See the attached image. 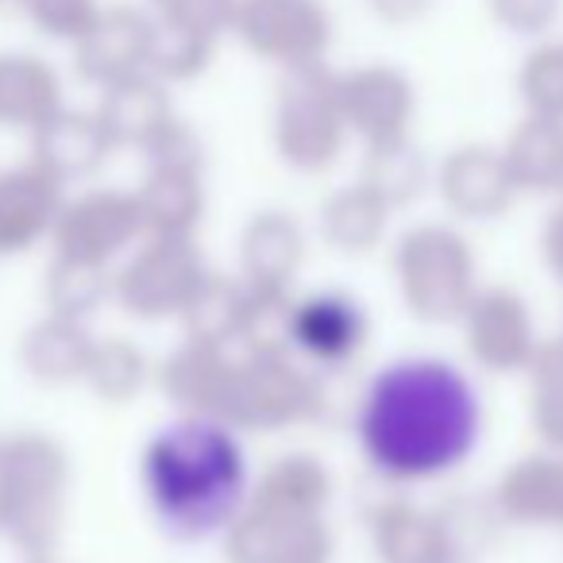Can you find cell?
Listing matches in <instances>:
<instances>
[{
	"instance_id": "6da1fadb",
	"label": "cell",
	"mask_w": 563,
	"mask_h": 563,
	"mask_svg": "<svg viewBox=\"0 0 563 563\" xmlns=\"http://www.w3.org/2000/svg\"><path fill=\"white\" fill-rule=\"evenodd\" d=\"M352 429L378 478L417 486L452 475L478 452L486 409L478 386L452 360L401 355L367 378Z\"/></svg>"
},
{
	"instance_id": "7a4b0ae2",
	"label": "cell",
	"mask_w": 563,
	"mask_h": 563,
	"mask_svg": "<svg viewBox=\"0 0 563 563\" xmlns=\"http://www.w3.org/2000/svg\"><path fill=\"white\" fill-rule=\"evenodd\" d=\"M140 486L155 525L170 540L232 532L251 501L243 440L217 417L178 413L143 444Z\"/></svg>"
},
{
	"instance_id": "3957f363",
	"label": "cell",
	"mask_w": 563,
	"mask_h": 563,
	"mask_svg": "<svg viewBox=\"0 0 563 563\" xmlns=\"http://www.w3.org/2000/svg\"><path fill=\"white\" fill-rule=\"evenodd\" d=\"M70 494L66 448L47 432L0 440V532L16 548L43 555L58 540Z\"/></svg>"
},
{
	"instance_id": "277c9868",
	"label": "cell",
	"mask_w": 563,
	"mask_h": 563,
	"mask_svg": "<svg viewBox=\"0 0 563 563\" xmlns=\"http://www.w3.org/2000/svg\"><path fill=\"white\" fill-rule=\"evenodd\" d=\"M324 409L321 375L309 371L290 347H235L228 363L217 421L240 429H290Z\"/></svg>"
},
{
	"instance_id": "5b68a950",
	"label": "cell",
	"mask_w": 563,
	"mask_h": 563,
	"mask_svg": "<svg viewBox=\"0 0 563 563\" xmlns=\"http://www.w3.org/2000/svg\"><path fill=\"white\" fill-rule=\"evenodd\" d=\"M401 306L421 324H460L478 294V263L467 235L452 224H417L394 247Z\"/></svg>"
},
{
	"instance_id": "8992f818",
	"label": "cell",
	"mask_w": 563,
	"mask_h": 563,
	"mask_svg": "<svg viewBox=\"0 0 563 563\" xmlns=\"http://www.w3.org/2000/svg\"><path fill=\"white\" fill-rule=\"evenodd\" d=\"M271 140L282 166L298 174H329L344 155L347 132L336 97V74L329 66L286 70L274 93Z\"/></svg>"
},
{
	"instance_id": "52a82bcc",
	"label": "cell",
	"mask_w": 563,
	"mask_h": 563,
	"mask_svg": "<svg viewBox=\"0 0 563 563\" xmlns=\"http://www.w3.org/2000/svg\"><path fill=\"white\" fill-rule=\"evenodd\" d=\"M209 274L197 240L143 235L112 271V301L135 321H181Z\"/></svg>"
},
{
	"instance_id": "ba28073f",
	"label": "cell",
	"mask_w": 563,
	"mask_h": 563,
	"mask_svg": "<svg viewBox=\"0 0 563 563\" xmlns=\"http://www.w3.org/2000/svg\"><path fill=\"white\" fill-rule=\"evenodd\" d=\"M143 174L135 201L147 235H178L194 240L205 220V151L186 120H174L163 135L143 147Z\"/></svg>"
},
{
	"instance_id": "9c48e42d",
	"label": "cell",
	"mask_w": 563,
	"mask_h": 563,
	"mask_svg": "<svg viewBox=\"0 0 563 563\" xmlns=\"http://www.w3.org/2000/svg\"><path fill=\"white\" fill-rule=\"evenodd\" d=\"M143 235H147V228H143L135 189L97 186L63 201L55 232H51V251H55V258L117 271V263Z\"/></svg>"
},
{
	"instance_id": "30bf717a",
	"label": "cell",
	"mask_w": 563,
	"mask_h": 563,
	"mask_svg": "<svg viewBox=\"0 0 563 563\" xmlns=\"http://www.w3.org/2000/svg\"><path fill=\"white\" fill-rule=\"evenodd\" d=\"M232 35L263 63L286 70L324 66L332 12L321 0H235Z\"/></svg>"
},
{
	"instance_id": "8fae6325",
	"label": "cell",
	"mask_w": 563,
	"mask_h": 563,
	"mask_svg": "<svg viewBox=\"0 0 563 563\" xmlns=\"http://www.w3.org/2000/svg\"><path fill=\"white\" fill-rule=\"evenodd\" d=\"M371 340V321L352 294L317 290L290 301L286 317V347L309 371H344L363 355Z\"/></svg>"
},
{
	"instance_id": "7c38bea8",
	"label": "cell",
	"mask_w": 563,
	"mask_h": 563,
	"mask_svg": "<svg viewBox=\"0 0 563 563\" xmlns=\"http://www.w3.org/2000/svg\"><path fill=\"white\" fill-rule=\"evenodd\" d=\"M336 97L347 132L363 147H383V143H398L413 135L417 86L398 66L371 63L336 74Z\"/></svg>"
},
{
	"instance_id": "4fadbf2b",
	"label": "cell",
	"mask_w": 563,
	"mask_h": 563,
	"mask_svg": "<svg viewBox=\"0 0 563 563\" xmlns=\"http://www.w3.org/2000/svg\"><path fill=\"white\" fill-rule=\"evenodd\" d=\"M467 355L490 375H521L540 347L529 301L509 286H486L460 317Z\"/></svg>"
},
{
	"instance_id": "5bb4252c",
	"label": "cell",
	"mask_w": 563,
	"mask_h": 563,
	"mask_svg": "<svg viewBox=\"0 0 563 563\" xmlns=\"http://www.w3.org/2000/svg\"><path fill=\"white\" fill-rule=\"evenodd\" d=\"M151 32L155 20L135 4H104L97 24L74 43L78 78L97 89H109L135 74H151Z\"/></svg>"
},
{
	"instance_id": "9a60e30c",
	"label": "cell",
	"mask_w": 563,
	"mask_h": 563,
	"mask_svg": "<svg viewBox=\"0 0 563 563\" xmlns=\"http://www.w3.org/2000/svg\"><path fill=\"white\" fill-rule=\"evenodd\" d=\"M306 263V232L298 217L263 209L240 232V282L251 294L294 298V278Z\"/></svg>"
},
{
	"instance_id": "2e32d148",
	"label": "cell",
	"mask_w": 563,
	"mask_h": 563,
	"mask_svg": "<svg viewBox=\"0 0 563 563\" xmlns=\"http://www.w3.org/2000/svg\"><path fill=\"white\" fill-rule=\"evenodd\" d=\"M437 194L452 217L483 224V220L506 217L517 189H514V181H509L501 147L467 143V147H455L452 155L437 166Z\"/></svg>"
},
{
	"instance_id": "e0dca14e",
	"label": "cell",
	"mask_w": 563,
	"mask_h": 563,
	"mask_svg": "<svg viewBox=\"0 0 563 563\" xmlns=\"http://www.w3.org/2000/svg\"><path fill=\"white\" fill-rule=\"evenodd\" d=\"M63 201L66 186L32 158L0 170V258L24 255L35 243L51 240Z\"/></svg>"
},
{
	"instance_id": "ac0fdd59",
	"label": "cell",
	"mask_w": 563,
	"mask_h": 563,
	"mask_svg": "<svg viewBox=\"0 0 563 563\" xmlns=\"http://www.w3.org/2000/svg\"><path fill=\"white\" fill-rule=\"evenodd\" d=\"M112 151L117 147H112L97 112H81V109H63L55 120H47L32 135V163L43 166L63 186L93 178L109 163Z\"/></svg>"
},
{
	"instance_id": "d6986e66",
	"label": "cell",
	"mask_w": 563,
	"mask_h": 563,
	"mask_svg": "<svg viewBox=\"0 0 563 563\" xmlns=\"http://www.w3.org/2000/svg\"><path fill=\"white\" fill-rule=\"evenodd\" d=\"M63 109V74L47 58L27 55V51L0 55V128L35 135Z\"/></svg>"
},
{
	"instance_id": "ffe728a7",
	"label": "cell",
	"mask_w": 563,
	"mask_h": 563,
	"mask_svg": "<svg viewBox=\"0 0 563 563\" xmlns=\"http://www.w3.org/2000/svg\"><path fill=\"white\" fill-rule=\"evenodd\" d=\"M97 120L109 132L112 147H135L143 151L155 135L178 120L170 101V86L158 81L155 74H135L128 81L101 89V104H97Z\"/></svg>"
},
{
	"instance_id": "44dd1931",
	"label": "cell",
	"mask_w": 563,
	"mask_h": 563,
	"mask_svg": "<svg viewBox=\"0 0 563 563\" xmlns=\"http://www.w3.org/2000/svg\"><path fill=\"white\" fill-rule=\"evenodd\" d=\"M97 340L81 321L66 317H40L32 329L20 336V367L40 386H70L86 378L89 355Z\"/></svg>"
},
{
	"instance_id": "7402d4cb",
	"label": "cell",
	"mask_w": 563,
	"mask_h": 563,
	"mask_svg": "<svg viewBox=\"0 0 563 563\" xmlns=\"http://www.w3.org/2000/svg\"><path fill=\"white\" fill-rule=\"evenodd\" d=\"M232 352L235 347H209V344H194V340H181L166 355L163 367H158V386H163V394L181 413L217 417Z\"/></svg>"
},
{
	"instance_id": "603a6c76",
	"label": "cell",
	"mask_w": 563,
	"mask_h": 563,
	"mask_svg": "<svg viewBox=\"0 0 563 563\" xmlns=\"http://www.w3.org/2000/svg\"><path fill=\"white\" fill-rule=\"evenodd\" d=\"M390 212L394 209L383 197L371 194L363 181H352V186H340L324 197L317 228H321L324 247L336 255H367L383 243L386 228H390Z\"/></svg>"
},
{
	"instance_id": "cb8c5ba5",
	"label": "cell",
	"mask_w": 563,
	"mask_h": 563,
	"mask_svg": "<svg viewBox=\"0 0 563 563\" xmlns=\"http://www.w3.org/2000/svg\"><path fill=\"white\" fill-rule=\"evenodd\" d=\"M501 158L517 194H555V181L563 174V124L525 117L509 132Z\"/></svg>"
},
{
	"instance_id": "d4e9b609",
	"label": "cell",
	"mask_w": 563,
	"mask_h": 563,
	"mask_svg": "<svg viewBox=\"0 0 563 563\" xmlns=\"http://www.w3.org/2000/svg\"><path fill=\"white\" fill-rule=\"evenodd\" d=\"M247 324V286L240 278H224L212 271L181 313L186 340L209 347H240Z\"/></svg>"
},
{
	"instance_id": "484cf974",
	"label": "cell",
	"mask_w": 563,
	"mask_h": 563,
	"mask_svg": "<svg viewBox=\"0 0 563 563\" xmlns=\"http://www.w3.org/2000/svg\"><path fill=\"white\" fill-rule=\"evenodd\" d=\"M498 501L521 521H563V452L529 455L501 478Z\"/></svg>"
},
{
	"instance_id": "4316f807",
	"label": "cell",
	"mask_w": 563,
	"mask_h": 563,
	"mask_svg": "<svg viewBox=\"0 0 563 563\" xmlns=\"http://www.w3.org/2000/svg\"><path fill=\"white\" fill-rule=\"evenodd\" d=\"M363 174L360 181L371 189V194L383 197L390 209H406L429 186V163H424L421 147L409 140L398 143H383V147H363Z\"/></svg>"
},
{
	"instance_id": "83f0119b",
	"label": "cell",
	"mask_w": 563,
	"mask_h": 563,
	"mask_svg": "<svg viewBox=\"0 0 563 563\" xmlns=\"http://www.w3.org/2000/svg\"><path fill=\"white\" fill-rule=\"evenodd\" d=\"M375 537H378V552L390 563H444L448 560L444 525L417 514L413 506H401V501L378 509Z\"/></svg>"
},
{
	"instance_id": "f1b7e54d",
	"label": "cell",
	"mask_w": 563,
	"mask_h": 563,
	"mask_svg": "<svg viewBox=\"0 0 563 563\" xmlns=\"http://www.w3.org/2000/svg\"><path fill=\"white\" fill-rule=\"evenodd\" d=\"M43 298H47V313L86 324L104 301H112V271L51 255L47 278H43Z\"/></svg>"
},
{
	"instance_id": "f546056e",
	"label": "cell",
	"mask_w": 563,
	"mask_h": 563,
	"mask_svg": "<svg viewBox=\"0 0 563 563\" xmlns=\"http://www.w3.org/2000/svg\"><path fill=\"white\" fill-rule=\"evenodd\" d=\"M147 375H151V363L143 355V347L124 336H109L93 344V355H89V367L81 383L101 401H109V406H124V401H132L147 386Z\"/></svg>"
},
{
	"instance_id": "4dcf8cb0",
	"label": "cell",
	"mask_w": 563,
	"mask_h": 563,
	"mask_svg": "<svg viewBox=\"0 0 563 563\" xmlns=\"http://www.w3.org/2000/svg\"><path fill=\"white\" fill-rule=\"evenodd\" d=\"M521 375L529 378L532 429L544 437V444L563 452V336L540 340Z\"/></svg>"
},
{
	"instance_id": "1f68e13d",
	"label": "cell",
	"mask_w": 563,
	"mask_h": 563,
	"mask_svg": "<svg viewBox=\"0 0 563 563\" xmlns=\"http://www.w3.org/2000/svg\"><path fill=\"white\" fill-rule=\"evenodd\" d=\"M155 20V16H151ZM217 43L201 32H189V27L166 24L155 20V32H151V63L147 70L155 74L166 86H178V81H194L209 70L212 55H217Z\"/></svg>"
},
{
	"instance_id": "d6a6232c",
	"label": "cell",
	"mask_w": 563,
	"mask_h": 563,
	"mask_svg": "<svg viewBox=\"0 0 563 563\" xmlns=\"http://www.w3.org/2000/svg\"><path fill=\"white\" fill-rule=\"evenodd\" d=\"M517 97L525 117L563 124V43H540L517 70Z\"/></svg>"
},
{
	"instance_id": "836d02e7",
	"label": "cell",
	"mask_w": 563,
	"mask_h": 563,
	"mask_svg": "<svg viewBox=\"0 0 563 563\" xmlns=\"http://www.w3.org/2000/svg\"><path fill=\"white\" fill-rule=\"evenodd\" d=\"M20 16L55 43H78L101 16V0H12Z\"/></svg>"
},
{
	"instance_id": "e575fe53",
	"label": "cell",
	"mask_w": 563,
	"mask_h": 563,
	"mask_svg": "<svg viewBox=\"0 0 563 563\" xmlns=\"http://www.w3.org/2000/svg\"><path fill=\"white\" fill-rule=\"evenodd\" d=\"M147 4L151 16L166 20V24L189 27V32H201L209 40L232 35L235 0H147Z\"/></svg>"
},
{
	"instance_id": "d590c367",
	"label": "cell",
	"mask_w": 563,
	"mask_h": 563,
	"mask_svg": "<svg viewBox=\"0 0 563 563\" xmlns=\"http://www.w3.org/2000/svg\"><path fill=\"white\" fill-rule=\"evenodd\" d=\"M490 20L509 35L521 40H537V35L552 32L555 20L563 12V0H486Z\"/></svg>"
},
{
	"instance_id": "8d00e7d4",
	"label": "cell",
	"mask_w": 563,
	"mask_h": 563,
	"mask_svg": "<svg viewBox=\"0 0 563 563\" xmlns=\"http://www.w3.org/2000/svg\"><path fill=\"white\" fill-rule=\"evenodd\" d=\"M371 9V16L383 20L390 27H406V24H417L424 12L432 9V0H363Z\"/></svg>"
},
{
	"instance_id": "74e56055",
	"label": "cell",
	"mask_w": 563,
	"mask_h": 563,
	"mask_svg": "<svg viewBox=\"0 0 563 563\" xmlns=\"http://www.w3.org/2000/svg\"><path fill=\"white\" fill-rule=\"evenodd\" d=\"M540 255H544L548 274L563 286V201L548 212L544 232H540Z\"/></svg>"
},
{
	"instance_id": "f35d334b",
	"label": "cell",
	"mask_w": 563,
	"mask_h": 563,
	"mask_svg": "<svg viewBox=\"0 0 563 563\" xmlns=\"http://www.w3.org/2000/svg\"><path fill=\"white\" fill-rule=\"evenodd\" d=\"M555 197L563 201V174H560V181H555Z\"/></svg>"
},
{
	"instance_id": "ab89813d",
	"label": "cell",
	"mask_w": 563,
	"mask_h": 563,
	"mask_svg": "<svg viewBox=\"0 0 563 563\" xmlns=\"http://www.w3.org/2000/svg\"><path fill=\"white\" fill-rule=\"evenodd\" d=\"M27 563H51V560H43V555H35V560H27Z\"/></svg>"
},
{
	"instance_id": "60d3db41",
	"label": "cell",
	"mask_w": 563,
	"mask_h": 563,
	"mask_svg": "<svg viewBox=\"0 0 563 563\" xmlns=\"http://www.w3.org/2000/svg\"><path fill=\"white\" fill-rule=\"evenodd\" d=\"M0 4H9V0H0Z\"/></svg>"
}]
</instances>
